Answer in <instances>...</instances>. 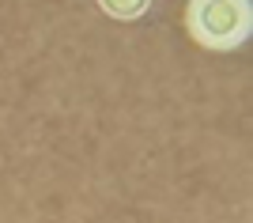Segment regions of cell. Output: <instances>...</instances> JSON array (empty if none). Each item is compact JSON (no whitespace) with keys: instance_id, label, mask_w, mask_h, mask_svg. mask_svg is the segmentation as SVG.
Returning a JSON list of instances; mask_svg holds the SVG:
<instances>
[{"instance_id":"obj_1","label":"cell","mask_w":253,"mask_h":223,"mask_svg":"<svg viewBox=\"0 0 253 223\" xmlns=\"http://www.w3.org/2000/svg\"><path fill=\"white\" fill-rule=\"evenodd\" d=\"M185 31L208 53H234L253 34V8L246 0H193L185 8Z\"/></svg>"},{"instance_id":"obj_2","label":"cell","mask_w":253,"mask_h":223,"mask_svg":"<svg viewBox=\"0 0 253 223\" xmlns=\"http://www.w3.org/2000/svg\"><path fill=\"white\" fill-rule=\"evenodd\" d=\"M151 4H98V11H106V15H114V19H140L144 11H148Z\"/></svg>"}]
</instances>
